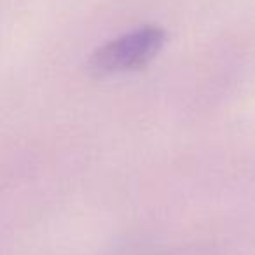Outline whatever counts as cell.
Instances as JSON below:
<instances>
[{"mask_svg": "<svg viewBox=\"0 0 255 255\" xmlns=\"http://www.w3.org/2000/svg\"><path fill=\"white\" fill-rule=\"evenodd\" d=\"M166 33L159 26H142L117 37L91 54L89 70L95 75H112L142 68L163 49Z\"/></svg>", "mask_w": 255, "mask_h": 255, "instance_id": "1", "label": "cell"}]
</instances>
